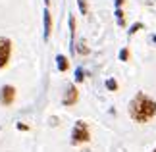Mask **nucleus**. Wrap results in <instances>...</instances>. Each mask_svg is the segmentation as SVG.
Segmentation results:
<instances>
[{"label":"nucleus","mask_w":156,"mask_h":152,"mask_svg":"<svg viewBox=\"0 0 156 152\" xmlns=\"http://www.w3.org/2000/svg\"><path fill=\"white\" fill-rule=\"evenodd\" d=\"M127 114L135 123H148L156 115V100L152 96H148L147 93L139 90V93L129 100Z\"/></svg>","instance_id":"f257e3e1"},{"label":"nucleus","mask_w":156,"mask_h":152,"mask_svg":"<svg viewBox=\"0 0 156 152\" xmlns=\"http://www.w3.org/2000/svg\"><path fill=\"white\" fill-rule=\"evenodd\" d=\"M89 141H91V129H89L87 121H75L73 123V129H71V139L69 143L73 144V147H79V144H87Z\"/></svg>","instance_id":"f03ea898"},{"label":"nucleus","mask_w":156,"mask_h":152,"mask_svg":"<svg viewBox=\"0 0 156 152\" xmlns=\"http://www.w3.org/2000/svg\"><path fill=\"white\" fill-rule=\"evenodd\" d=\"M12 58V41L8 37H0V69L10 64Z\"/></svg>","instance_id":"7ed1b4c3"},{"label":"nucleus","mask_w":156,"mask_h":152,"mask_svg":"<svg viewBox=\"0 0 156 152\" xmlns=\"http://www.w3.org/2000/svg\"><path fill=\"white\" fill-rule=\"evenodd\" d=\"M16 87L14 85H4L0 87V104L2 106H12L16 102Z\"/></svg>","instance_id":"20e7f679"},{"label":"nucleus","mask_w":156,"mask_h":152,"mask_svg":"<svg viewBox=\"0 0 156 152\" xmlns=\"http://www.w3.org/2000/svg\"><path fill=\"white\" fill-rule=\"evenodd\" d=\"M77 100H79V90H77L75 85H68L64 93V98H62V104L64 106H75Z\"/></svg>","instance_id":"39448f33"},{"label":"nucleus","mask_w":156,"mask_h":152,"mask_svg":"<svg viewBox=\"0 0 156 152\" xmlns=\"http://www.w3.org/2000/svg\"><path fill=\"white\" fill-rule=\"evenodd\" d=\"M43 16H44V41H48L50 35H52V14H50V10L46 8Z\"/></svg>","instance_id":"423d86ee"},{"label":"nucleus","mask_w":156,"mask_h":152,"mask_svg":"<svg viewBox=\"0 0 156 152\" xmlns=\"http://www.w3.org/2000/svg\"><path fill=\"white\" fill-rule=\"evenodd\" d=\"M56 68H58V71L66 73V71L69 69V60H68V56H64V54H58V56H56Z\"/></svg>","instance_id":"0eeeda50"},{"label":"nucleus","mask_w":156,"mask_h":152,"mask_svg":"<svg viewBox=\"0 0 156 152\" xmlns=\"http://www.w3.org/2000/svg\"><path fill=\"white\" fill-rule=\"evenodd\" d=\"M69 37H71V52H75V42H73V39H75V17L73 16H69Z\"/></svg>","instance_id":"6e6552de"},{"label":"nucleus","mask_w":156,"mask_h":152,"mask_svg":"<svg viewBox=\"0 0 156 152\" xmlns=\"http://www.w3.org/2000/svg\"><path fill=\"white\" fill-rule=\"evenodd\" d=\"M114 16H116V19H118V25L119 27H125V14H123V10L122 8H116V10H114Z\"/></svg>","instance_id":"1a4fd4ad"},{"label":"nucleus","mask_w":156,"mask_h":152,"mask_svg":"<svg viewBox=\"0 0 156 152\" xmlns=\"http://www.w3.org/2000/svg\"><path fill=\"white\" fill-rule=\"evenodd\" d=\"M104 87H106L108 90H112V93H116V90H118V81H116V79H106Z\"/></svg>","instance_id":"9d476101"},{"label":"nucleus","mask_w":156,"mask_h":152,"mask_svg":"<svg viewBox=\"0 0 156 152\" xmlns=\"http://www.w3.org/2000/svg\"><path fill=\"white\" fill-rule=\"evenodd\" d=\"M141 29H145V25H143V23H133V25L129 27V37H133V35L139 33Z\"/></svg>","instance_id":"9b49d317"},{"label":"nucleus","mask_w":156,"mask_h":152,"mask_svg":"<svg viewBox=\"0 0 156 152\" xmlns=\"http://www.w3.org/2000/svg\"><path fill=\"white\" fill-rule=\"evenodd\" d=\"M77 6H79V10H81V14H83V16H87V12H89V6H87V0H77Z\"/></svg>","instance_id":"f8f14e48"},{"label":"nucleus","mask_w":156,"mask_h":152,"mask_svg":"<svg viewBox=\"0 0 156 152\" xmlns=\"http://www.w3.org/2000/svg\"><path fill=\"white\" fill-rule=\"evenodd\" d=\"M119 60H122V62H127L129 60V48H122V50H119V56H118Z\"/></svg>","instance_id":"ddd939ff"},{"label":"nucleus","mask_w":156,"mask_h":152,"mask_svg":"<svg viewBox=\"0 0 156 152\" xmlns=\"http://www.w3.org/2000/svg\"><path fill=\"white\" fill-rule=\"evenodd\" d=\"M83 79H85V71H83L81 68H77V69H75V81H77V83H81Z\"/></svg>","instance_id":"4468645a"},{"label":"nucleus","mask_w":156,"mask_h":152,"mask_svg":"<svg viewBox=\"0 0 156 152\" xmlns=\"http://www.w3.org/2000/svg\"><path fill=\"white\" fill-rule=\"evenodd\" d=\"M16 127H17L20 131H29V125H25V123H17Z\"/></svg>","instance_id":"2eb2a0df"},{"label":"nucleus","mask_w":156,"mask_h":152,"mask_svg":"<svg viewBox=\"0 0 156 152\" xmlns=\"http://www.w3.org/2000/svg\"><path fill=\"white\" fill-rule=\"evenodd\" d=\"M125 2H127V0H114V6H116V8H122Z\"/></svg>","instance_id":"dca6fc26"},{"label":"nucleus","mask_w":156,"mask_h":152,"mask_svg":"<svg viewBox=\"0 0 156 152\" xmlns=\"http://www.w3.org/2000/svg\"><path fill=\"white\" fill-rule=\"evenodd\" d=\"M44 4H46V6H50V0H44Z\"/></svg>","instance_id":"f3484780"},{"label":"nucleus","mask_w":156,"mask_h":152,"mask_svg":"<svg viewBox=\"0 0 156 152\" xmlns=\"http://www.w3.org/2000/svg\"><path fill=\"white\" fill-rule=\"evenodd\" d=\"M152 41H154V42H156V35H154V37H152Z\"/></svg>","instance_id":"a211bd4d"},{"label":"nucleus","mask_w":156,"mask_h":152,"mask_svg":"<svg viewBox=\"0 0 156 152\" xmlns=\"http://www.w3.org/2000/svg\"><path fill=\"white\" fill-rule=\"evenodd\" d=\"M152 152H156V148H154V150H152Z\"/></svg>","instance_id":"6ab92c4d"}]
</instances>
